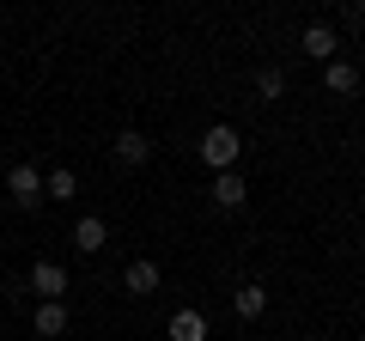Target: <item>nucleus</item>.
<instances>
[{"mask_svg":"<svg viewBox=\"0 0 365 341\" xmlns=\"http://www.w3.org/2000/svg\"><path fill=\"white\" fill-rule=\"evenodd\" d=\"M237 153H244V141H237L232 122H213V128L201 134V165H207V170H232Z\"/></svg>","mask_w":365,"mask_h":341,"instance_id":"f257e3e1","label":"nucleus"},{"mask_svg":"<svg viewBox=\"0 0 365 341\" xmlns=\"http://www.w3.org/2000/svg\"><path fill=\"white\" fill-rule=\"evenodd\" d=\"M6 195H13L19 208H37V201H43V170H37V165H25V158H19V165L6 170Z\"/></svg>","mask_w":365,"mask_h":341,"instance_id":"f03ea898","label":"nucleus"},{"mask_svg":"<svg viewBox=\"0 0 365 341\" xmlns=\"http://www.w3.org/2000/svg\"><path fill=\"white\" fill-rule=\"evenodd\" d=\"M207 195H213V208H225V213H232V208H244V201H250V183L237 177V170H220Z\"/></svg>","mask_w":365,"mask_h":341,"instance_id":"7ed1b4c3","label":"nucleus"},{"mask_svg":"<svg viewBox=\"0 0 365 341\" xmlns=\"http://www.w3.org/2000/svg\"><path fill=\"white\" fill-rule=\"evenodd\" d=\"M31 292H43V299H67V268L61 263H31Z\"/></svg>","mask_w":365,"mask_h":341,"instance_id":"20e7f679","label":"nucleus"},{"mask_svg":"<svg viewBox=\"0 0 365 341\" xmlns=\"http://www.w3.org/2000/svg\"><path fill=\"white\" fill-rule=\"evenodd\" d=\"M31 329H37L43 341L61 335V329H67V299H43V305H37V317H31Z\"/></svg>","mask_w":365,"mask_h":341,"instance_id":"39448f33","label":"nucleus"},{"mask_svg":"<svg viewBox=\"0 0 365 341\" xmlns=\"http://www.w3.org/2000/svg\"><path fill=\"white\" fill-rule=\"evenodd\" d=\"M73 244H79V250H86V256H98V250H104V244H110V225H104V220H98V213H86V220H79V225H73Z\"/></svg>","mask_w":365,"mask_h":341,"instance_id":"423d86ee","label":"nucleus"},{"mask_svg":"<svg viewBox=\"0 0 365 341\" xmlns=\"http://www.w3.org/2000/svg\"><path fill=\"white\" fill-rule=\"evenodd\" d=\"M335 49H341V43H335V31H329V25H304V55H311V61H335Z\"/></svg>","mask_w":365,"mask_h":341,"instance_id":"0eeeda50","label":"nucleus"},{"mask_svg":"<svg viewBox=\"0 0 365 341\" xmlns=\"http://www.w3.org/2000/svg\"><path fill=\"white\" fill-rule=\"evenodd\" d=\"M232 311L244 317V323H256V317L268 311V287H262V280H250V287H237V299H232Z\"/></svg>","mask_w":365,"mask_h":341,"instance_id":"6e6552de","label":"nucleus"},{"mask_svg":"<svg viewBox=\"0 0 365 341\" xmlns=\"http://www.w3.org/2000/svg\"><path fill=\"white\" fill-rule=\"evenodd\" d=\"M116 158L122 165H146V158H153V141H146L140 128H122L116 134Z\"/></svg>","mask_w":365,"mask_h":341,"instance_id":"1a4fd4ad","label":"nucleus"},{"mask_svg":"<svg viewBox=\"0 0 365 341\" xmlns=\"http://www.w3.org/2000/svg\"><path fill=\"white\" fill-rule=\"evenodd\" d=\"M122 287L134 292V299H146V292H158V263H128V275H122Z\"/></svg>","mask_w":365,"mask_h":341,"instance_id":"9d476101","label":"nucleus"},{"mask_svg":"<svg viewBox=\"0 0 365 341\" xmlns=\"http://www.w3.org/2000/svg\"><path fill=\"white\" fill-rule=\"evenodd\" d=\"M170 341H207V317L201 311H177L170 317Z\"/></svg>","mask_w":365,"mask_h":341,"instance_id":"9b49d317","label":"nucleus"},{"mask_svg":"<svg viewBox=\"0 0 365 341\" xmlns=\"http://www.w3.org/2000/svg\"><path fill=\"white\" fill-rule=\"evenodd\" d=\"M280 92H287V73H280V67H262V73H256V98H262V104H274Z\"/></svg>","mask_w":365,"mask_h":341,"instance_id":"f8f14e48","label":"nucleus"},{"mask_svg":"<svg viewBox=\"0 0 365 341\" xmlns=\"http://www.w3.org/2000/svg\"><path fill=\"white\" fill-rule=\"evenodd\" d=\"M73 189H79L73 170H49V177H43V195H55V201H73Z\"/></svg>","mask_w":365,"mask_h":341,"instance_id":"ddd939ff","label":"nucleus"},{"mask_svg":"<svg viewBox=\"0 0 365 341\" xmlns=\"http://www.w3.org/2000/svg\"><path fill=\"white\" fill-rule=\"evenodd\" d=\"M329 92H353V86H359V73H353V61H329Z\"/></svg>","mask_w":365,"mask_h":341,"instance_id":"4468645a","label":"nucleus"},{"mask_svg":"<svg viewBox=\"0 0 365 341\" xmlns=\"http://www.w3.org/2000/svg\"><path fill=\"white\" fill-rule=\"evenodd\" d=\"M359 19H365V6H359Z\"/></svg>","mask_w":365,"mask_h":341,"instance_id":"2eb2a0df","label":"nucleus"}]
</instances>
